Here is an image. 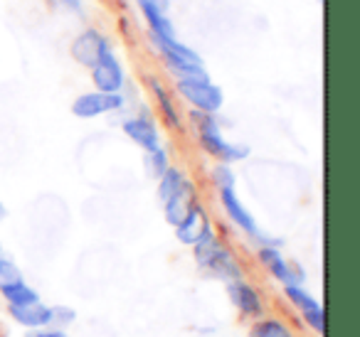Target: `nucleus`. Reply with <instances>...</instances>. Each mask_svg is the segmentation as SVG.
I'll list each match as a JSON object with an SVG mask.
<instances>
[{
    "label": "nucleus",
    "mask_w": 360,
    "mask_h": 337,
    "mask_svg": "<svg viewBox=\"0 0 360 337\" xmlns=\"http://www.w3.org/2000/svg\"><path fill=\"white\" fill-rule=\"evenodd\" d=\"M212 183H215L217 190H227V187L235 190V173L230 170V165L217 163L215 168H212Z\"/></svg>",
    "instance_id": "nucleus-22"
},
{
    "label": "nucleus",
    "mask_w": 360,
    "mask_h": 337,
    "mask_svg": "<svg viewBox=\"0 0 360 337\" xmlns=\"http://www.w3.org/2000/svg\"><path fill=\"white\" fill-rule=\"evenodd\" d=\"M141 13H143L146 22H148V30L150 35H158V37H175V27L170 22V18L165 13L155 11V8H148V6H139Z\"/></svg>",
    "instance_id": "nucleus-17"
},
{
    "label": "nucleus",
    "mask_w": 360,
    "mask_h": 337,
    "mask_svg": "<svg viewBox=\"0 0 360 337\" xmlns=\"http://www.w3.org/2000/svg\"><path fill=\"white\" fill-rule=\"evenodd\" d=\"M304 317H306V322H309L314 330H319V332H323V327H326V320H323V308H314V310H306L304 312Z\"/></svg>",
    "instance_id": "nucleus-26"
},
{
    "label": "nucleus",
    "mask_w": 360,
    "mask_h": 337,
    "mask_svg": "<svg viewBox=\"0 0 360 337\" xmlns=\"http://www.w3.org/2000/svg\"><path fill=\"white\" fill-rule=\"evenodd\" d=\"M252 337H294L286 325H281L279 320H262L255 325Z\"/></svg>",
    "instance_id": "nucleus-20"
},
{
    "label": "nucleus",
    "mask_w": 360,
    "mask_h": 337,
    "mask_svg": "<svg viewBox=\"0 0 360 337\" xmlns=\"http://www.w3.org/2000/svg\"><path fill=\"white\" fill-rule=\"evenodd\" d=\"M284 291H286V298H289V300L294 303V305L299 308L301 312L314 310V308H321L319 300H316V298L311 296V293H306L304 288L299 286V283H294V286H286Z\"/></svg>",
    "instance_id": "nucleus-19"
},
{
    "label": "nucleus",
    "mask_w": 360,
    "mask_h": 337,
    "mask_svg": "<svg viewBox=\"0 0 360 337\" xmlns=\"http://www.w3.org/2000/svg\"><path fill=\"white\" fill-rule=\"evenodd\" d=\"M60 3L67 8V11H79L82 3H84V0H60Z\"/></svg>",
    "instance_id": "nucleus-29"
},
{
    "label": "nucleus",
    "mask_w": 360,
    "mask_h": 337,
    "mask_svg": "<svg viewBox=\"0 0 360 337\" xmlns=\"http://www.w3.org/2000/svg\"><path fill=\"white\" fill-rule=\"evenodd\" d=\"M11 317L22 327H32V330H40V327L50 325L52 322V310L42 303H32V305H11Z\"/></svg>",
    "instance_id": "nucleus-11"
},
{
    "label": "nucleus",
    "mask_w": 360,
    "mask_h": 337,
    "mask_svg": "<svg viewBox=\"0 0 360 337\" xmlns=\"http://www.w3.org/2000/svg\"><path fill=\"white\" fill-rule=\"evenodd\" d=\"M6 214H8V212H6V204H3V202H0V219H3V217H6Z\"/></svg>",
    "instance_id": "nucleus-30"
},
{
    "label": "nucleus",
    "mask_w": 360,
    "mask_h": 337,
    "mask_svg": "<svg viewBox=\"0 0 360 337\" xmlns=\"http://www.w3.org/2000/svg\"><path fill=\"white\" fill-rule=\"evenodd\" d=\"M0 293L3 298L8 300V305H32V303H40V296L37 291H32L25 281H13L6 283V286H0Z\"/></svg>",
    "instance_id": "nucleus-16"
},
{
    "label": "nucleus",
    "mask_w": 360,
    "mask_h": 337,
    "mask_svg": "<svg viewBox=\"0 0 360 337\" xmlns=\"http://www.w3.org/2000/svg\"><path fill=\"white\" fill-rule=\"evenodd\" d=\"M191 121H193V126H195L198 133H217V131H220V124H217L215 114H207V111L193 109Z\"/></svg>",
    "instance_id": "nucleus-21"
},
{
    "label": "nucleus",
    "mask_w": 360,
    "mask_h": 337,
    "mask_svg": "<svg viewBox=\"0 0 360 337\" xmlns=\"http://www.w3.org/2000/svg\"><path fill=\"white\" fill-rule=\"evenodd\" d=\"M70 52H72V57H75L77 65L91 70V67H94L96 62L106 55V52H111V47H109V40H106L99 30L86 27V30H82L79 35L72 40Z\"/></svg>",
    "instance_id": "nucleus-3"
},
{
    "label": "nucleus",
    "mask_w": 360,
    "mask_h": 337,
    "mask_svg": "<svg viewBox=\"0 0 360 337\" xmlns=\"http://www.w3.org/2000/svg\"><path fill=\"white\" fill-rule=\"evenodd\" d=\"M139 6H148V8H155V11H160V13H168L170 0H139Z\"/></svg>",
    "instance_id": "nucleus-27"
},
{
    "label": "nucleus",
    "mask_w": 360,
    "mask_h": 337,
    "mask_svg": "<svg viewBox=\"0 0 360 337\" xmlns=\"http://www.w3.org/2000/svg\"><path fill=\"white\" fill-rule=\"evenodd\" d=\"M50 310H52V322H60V325H70L77 317V312L67 305H57V308H50Z\"/></svg>",
    "instance_id": "nucleus-25"
},
{
    "label": "nucleus",
    "mask_w": 360,
    "mask_h": 337,
    "mask_svg": "<svg viewBox=\"0 0 360 337\" xmlns=\"http://www.w3.org/2000/svg\"><path fill=\"white\" fill-rule=\"evenodd\" d=\"M316 3H323V0H316Z\"/></svg>",
    "instance_id": "nucleus-31"
},
{
    "label": "nucleus",
    "mask_w": 360,
    "mask_h": 337,
    "mask_svg": "<svg viewBox=\"0 0 360 337\" xmlns=\"http://www.w3.org/2000/svg\"><path fill=\"white\" fill-rule=\"evenodd\" d=\"M124 133L129 136L131 140H134L136 145H141V148L146 150V153H150V150L160 148V133L158 128H155V124L148 119V116H136V119H126L124 121Z\"/></svg>",
    "instance_id": "nucleus-8"
},
{
    "label": "nucleus",
    "mask_w": 360,
    "mask_h": 337,
    "mask_svg": "<svg viewBox=\"0 0 360 337\" xmlns=\"http://www.w3.org/2000/svg\"><path fill=\"white\" fill-rule=\"evenodd\" d=\"M205 268L215 273V276L227 278V281H240V278H242V271H240V266H237L235 256H232V253L227 251L222 244L217 246V251L210 256V261L205 263Z\"/></svg>",
    "instance_id": "nucleus-13"
},
{
    "label": "nucleus",
    "mask_w": 360,
    "mask_h": 337,
    "mask_svg": "<svg viewBox=\"0 0 360 337\" xmlns=\"http://www.w3.org/2000/svg\"><path fill=\"white\" fill-rule=\"evenodd\" d=\"M168 168H170V165H168V153H165L163 148L150 150V153H148V170H150V175H153V178H160V175H163Z\"/></svg>",
    "instance_id": "nucleus-23"
},
{
    "label": "nucleus",
    "mask_w": 360,
    "mask_h": 337,
    "mask_svg": "<svg viewBox=\"0 0 360 337\" xmlns=\"http://www.w3.org/2000/svg\"><path fill=\"white\" fill-rule=\"evenodd\" d=\"M91 81H94L96 91L121 94V86H124V67L116 60L114 52H106V55L91 67Z\"/></svg>",
    "instance_id": "nucleus-5"
},
{
    "label": "nucleus",
    "mask_w": 360,
    "mask_h": 337,
    "mask_svg": "<svg viewBox=\"0 0 360 337\" xmlns=\"http://www.w3.org/2000/svg\"><path fill=\"white\" fill-rule=\"evenodd\" d=\"M150 94H153L155 104H158V111H160V116H163L165 124H168V128H180L178 106L173 104V96L168 94V89H165L158 79H150Z\"/></svg>",
    "instance_id": "nucleus-14"
},
{
    "label": "nucleus",
    "mask_w": 360,
    "mask_h": 337,
    "mask_svg": "<svg viewBox=\"0 0 360 337\" xmlns=\"http://www.w3.org/2000/svg\"><path fill=\"white\" fill-rule=\"evenodd\" d=\"M259 261L264 263V266L271 271V276H274L276 281L284 283V286H294L296 283V271L284 261V258H281V253L276 246H262L259 249Z\"/></svg>",
    "instance_id": "nucleus-12"
},
{
    "label": "nucleus",
    "mask_w": 360,
    "mask_h": 337,
    "mask_svg": "<svg viewBox=\"0 0 360 337\" xmlns=\"http://www.w3.org/2000/svg\"><path fill=\"white\" fill-rule=\"evenodd\" d=\"M30 337H67V335L60 330H45V327H40V330H35Z\"/></svg>",
    "instance_id": "nucleus-28"
},
{
    "label": "nucleus",
    "mask_w": 360,
    "mask_h": 337,
    "mask_svg": "<svg viewBox=\"0 0 360 337\" xmlns=\"http://www.w3.org/2000/svg\"><path fill=\"white\" fill-rule=\"evenodd\" d=\"M175 89L195 111L217 114L222 109V104H225L222 89L217 84H212L210 79H178Z\"/></svg>",
    "instance_id": "nucleus-2"
},
{
    "label": "nucleus",
    "mask_w": 360,
    "mask_h": 337,
    "mask_svg": "<svg viewBox=\"0 0 360 337\" xmlns=\"http://www.w3.org/2000/svg\"><path fill=\"white\" fill-rule=\"evenodd\" d=\"M193 207H198L195 185H193L191 180H186V183H183V187H180L178 192L168 199V202H163L165 222H168L170 227H178V224L193 212Z\"/></svg>",
    "instance_id": "nucleus-7"
},
{
    "label": "nucleus",
    "mask_w": 360,
    "mask_h": 337,
    "mask_svg": "<svg viewBox=\"0 0 360 337\" xmlns=\"http://www.w3.org/2000/svg\"><path fill=\"white\" fill-rule=\"evenodd\" d=\"M220 202H222V207H225L227 217H230L232 222H235L237 227L242 229V232H245V234H252V237H257V234H259L255 217H252L250 209H247L245 204L240 202V197L235 194V190H232V187L220 190Z\"/></svg>",
    "instance_id": "nucleus-9"
},
{
    "label": "nucleus",
    "mask_w": 360,
    "mask_h": 337,
    "mask_svg": "<svg viewBox=\"0 0 360 337\" xmlns=\"http://www.w3.org/2000/svg\"><path fill=\"white\" fill-rule=\"evenodd\" d=\"M205 219H207V214H205V209H202L200 204H198V207H193V212L188 214V217L183 219L178 227H175V237H178V242L180 244H191V246H193V242H195L198 234H200Z\"/></svg>",
    "instance_id": "nucleus-15"
},
{
    "label": "nucleus",
    "mask_w": 360,
    "mask_h": 337,
    "mask_svg": "<svg viewBox=\"0 0 360 337\" xmlns=\"http://www.w3.org/2000/svg\"><path fill=\"white\" fill-rule=\"evenodd\" d=\"M198 140H200V145L217 160V163L230 165V163H237V160H245L247 155H250L247 145L230 143V140L222 138L220 131H217V133H198Z\"/></svg>",
    "instance_id": "nucleus-6"
},
{
    "label": "nucleus",
    "mask_w": 360,
    "mask_h": 337,
    "mask_svg": "<svg viewBox=\"0 0 360 337\" xmlns=\"http://www.w3.org/2000/svg\"><path fill=\"white\" fill-rule=\"evenodd\" d=\"M186 175L180 173L178 168H168L163 175L158 178V199L160 202H168L170 197H173L175 192H178L180 187H183V183H186Z\"/></svg>",
    "instance_id": "nucleus-18"
},
{
    "label": "nucleus",
    "mask_w": 360,
    "mask_h": 337,
    "mask_svg": "<svg viewBox=\"0 0 360 337\" xmlns=\"http://www.w3.org/2000/svg\"><path fill=\"white\" fill-rule=\"evenodd\" d=\"M150 42L160 52L165 67L178 79H210L205 72V65H202V57L195 50H191L188 45L178 42L175 37H158V35H150Z\"/></svg>",
    "instance_id": "nucleus-1"
},
{
    "label": "nucleus",
    "mask_w": 360,
    "mask_h": 337,
    "mask_svg": "<svg viewBox=\"0 0 360 337\" xmlns=\"http://www.w3.org/2000/svg\"><path fill=\"white\" fill-rule=\"evenodd\" d=\"M124 106V96L121 94H104V91H89L82 94L72 101V114L77 119H96V116L111 114Z\"/></svg>",
    "instance_id": "nucleus-4"
},
{
    "label": "nucleus",
    "mask_w": 360,
    "mask_h": 337,
    "mask_svg": "<svg viewBox=\"0 0 360 337\" xmlns=\"http://www.w3.org/2000/svg\"><path fill=\"white\" fill-rule=\"evenodd\" d=\"M227 293H230L232 303L242 310V315H250V317H259L262 315V298L250 283L240 281H232L227 286Z\"/></svg>",
    "instance_id": "nucleus-10"
},
{
    "label": "nucleus",
    "mask_w": 360,
    "mask_h": 337,
    "mask_svg": "<svg viewBox=\"0 0 360 337\" xmlns=\"http://www.w3.org/2000/svg\"><path fill=\"white\" fill-rule=\"evenodd\" d=\"M13 281H20V268L13 261L0 256V286H6V283H13Z\"/></svg>",
    "instance_id": "nucleus-24"
}]
</instances>
